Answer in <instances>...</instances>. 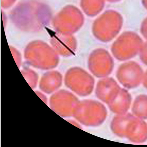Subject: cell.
Instances as JSON below:
<instances>
[{
    "mask_svg": "<svg viewBox=\"0 0 147 147\" xmlns=\"http://www.w3.org/2000/svg\"><path fill=\"white\" fill-rule=\"evenodd\" d=\"M123 19L121 15L113 10L107 11L94 22L92 28L94 37L102 42H108L120 32Z\"/></svg>",
    "mask_w": 147,
    "mask_h": 147,
    "instance_id": "obj_1",
    "label": "cell"
},
{
    "mask_svg": "<svg viewBox=\"0 0 147 147\" xmlns=\"http://www.w3.org/2000/svg\"><path fill=\"white\" fill-rule=\"evenodd\" d=\"M143 44V40L137 33L126 31L123 33L113 42L111 51L116 59L126 61L134 58L139 53Z\"/></svg>",
    "mask_w": 147,
    "mask_h": 147,
    "instance_id": "obj_2",
    "label": "cell"
},
{
    "mask_svg": "<svg viewBox=\"0 0 147 147\" xmlns=\"http://www.w3.org/2000/svg\"><path fill=\"white\" fill-rule=\"evenodd\" d=\"M88 67L96 77L105 78L110 75L114 67L113 58L105 49H98L90 54L88 59Z\"/></svg>",
    "mask_w": 147,
    "mask_h": 147,
    "instance_id": "obj_3",
    "label": "cell"
},
{
    "mask_svg": "<svg viewBox=\"0 0 147 147\" xmlns=\"http://www.w3.org/2000/svg\"><path fill=\"white\" fill-rule=\"evenodd\" d=\"M144 73L141 66L135 61H130L121 65L117 69L116 77L124 86L136 87L143 79Z\"/></svg>",
    "mask_w": 147,
    "mask_h": 147,
    "instance_id": "obj_4",
    "label": "cell"
},
{
    "mask_svg": "<svg viewBox=\"0 0 147 147\" xmlns=\"http://www.w3.org/2000/svg\"><path fill=\"white\" fill-rule=\"evenodd\" d=\"M61 29L67 34L75 33L83 26L84 18L81 11L75 6H67L63 11Z\"/></svg>",
    "mask_w": 147,
    "mask_h": 147,
    "instance_id": "obj_5",
    "label": "cell"
},
{
    "mask_svg": "<svg viewBox=\"0 0 147 147\" xmlns=\"http://www.w3.org/2000/svg\"><path fill=\"white\" fill-rule=\"evenodd\" d=\"M66 80L68 85L74 89H90L94 83L92 77L84 69L73 67L67 73Z\"/></svg>",
    "mask_w": 147,
    "mask_h": 147,
    "instance_id": "obj_6",
    "label": "cell"
},
{
    "mask_svg": "<svg viewBox=\"0 0 147 147\" xmlns=\"http://www.w3.org/2000/svg\"><path fill=\"white\" fill-rule=\"evenodd\" d=\"M105 0H81V8L87 16L94 17L103 9Z\"/></svg>",
    "mask_w": 147,
    "mask_h": 147,
    "instance_id": "obj_7",
    "label": "cell"
},
{
    "mask_svg": "<svg viewBox=\"0 0 147 147\" xmlns=\"http://www.w3.org/2000/svg\"><path fill=\"white\" fill-rule=\"evenodd\" d=\"M139 53L141 61L143 64L147 65V41L144 43Z\"/></svg>",
    "mask_w": 147,
    "mask_h": 147,
    "instance_id": "obj_8",
    "label": "cell"
},
{
    "mask_svg": "<svg viewBox=\"0 0 147 147\" xmlns=\"http://www.w3.org/2000/svg\"><path fill=\"white\" fill-rule=\"evenodd\" d=\"M140 31L144 38L147 40V17L143 20L141 24Z\"/></svg>",
    "mask_w": 147,
    "mask_h": 147,
    "instance_id": "obj_9",
    "label": "cell"
},
{
    "mask_svg": "<svg viewBox=\"0 0 147 147\" xmlns=\"http://www.w3.org/2000/svg\"><path fill=\"white\" fill-rule=\"evenodd\" d=\"M143 79L144 84L147 87V70L144 74Z\"/></svg>",
    "mask_w": 147,
    "mask_h": 147,
    "instance_id": "obj_10",
    "label": "cell"
},
{
    "mask_svg": "<svg viewBox=\"0 0 147 147\" xmlns=\"http://www.w3.org/2000/svg\"><path fill=\"white\" fill-rule=\"evenodd\" d=\"M142 3L143 7L147 10V0H142Z\"/></svg>",
    "mask_w": 147,
    "mask_h": 147,
    "instance_id": "obj_11",
    "label": "cell"
},
{
    "mask_svg": "<svg viewBox=\"0 0 147 147\" xmlns=\"http://www.w3.org/2000/svg\"><path fill=\"white\" fill-rule=\"evenodd\" d=\"M111 3H116L120 1L121 0H105Z\"/></svg>",
    "mask_w": 147,
    "mask_h": 147,
    "instance_id": "obj_12",
    "label": "cell"
}]
</instances>
